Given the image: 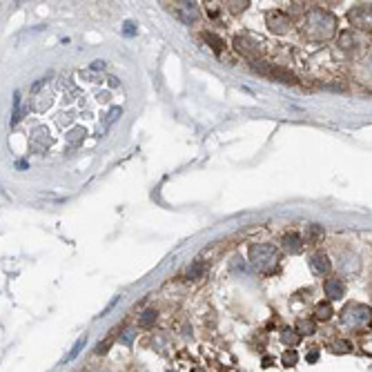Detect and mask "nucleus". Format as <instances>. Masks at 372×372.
<instances>
[{"label":"nucleus","instance_id":"20","mask_svg":"<svg viewBox=\"0 0 372 372\" xmlns=\"http://www.w3.org/2000/svg\"><path fill=\"white\" fill-rule=\"evenodd\" d=\"M203 38H205V43H210V45H212V49H214V52H216V53H221V49L225 47V45H223V40L218 38L216 34H205Z\"/></svg>","mask_w":372,"mask_h":372},{"label":"nucleus","instance_id":"27","mask_svg":"<svg viewBox=\"0 0 372 372\" xmlns=\"http://www.w3.org/2000/svg\"><path fill=\"white\" fill-rule=\"evenodd\" d=\"M310 237H312V239H321V237H323V230H321L319 225H310Z\"/></svg>","mask_w":372,"mask_h":372},{"label":"nucleus","instance_id":"26","mask_svg":"<svg viewBox=\"0 0 372 372\" xmlns=\"http://www.w3.org/2000/svg\"><path fill=\"white\" fill-rule=\"evenodd\" d=\"M308 363H317L319 361V348H317V345H314V348H310V352H308Z\"/></svg>","mask_w":372,"mask_h":372},{"label":"nucleus","instance_id":"5","mask_svg":"<svg viewBox=\"0 0 372 372\" xmlns=\"http://www.w3.org/2000/svg\"><path fill=\"white\" fill-rule=\"evenodd\" d=\"M266 23H267V29L274 31V34H285V31L290 29V18L285 14H281V11H270L266 16Z\"/></svg>","mask_w":372,"mask_h":372},{"label":"nucleus","instance_id":"17","mask_svg":"<svg viewBox=\"0 0 372 372\" xmlns=\"http://www.w3.org/2000/svg\"><path fill=\"white\" fill-rule=\"evenodd\" d=\"M140 328H152V325L156 323V312L154 310H147V312H143L140 314Z\"/></svg>","mask_w":372,"mask_h":372},{"label":"nucleus","instance_id":"14","mask_svg":"<svg viewBox=\"0 0 372 372\" xmlns=\"http://www.w3.org/2000/svg\"><path fill=\"white\" fill-rule=\"evenodd\" d=\"M203 274H205V263L201 261V259H196V261L189 266L187 276L189 279H194V281H198V279H203Z\"/></svg>","mask_w":372,"mask_h":372},{"label":"nucleus","instance_id":"16","mask_svg":"<svg viewBox=\"0 0 372 372\" xmlns=\"http://www.w3.org/2000/svg\"><path fill=\"white\" fill-rule=\"evenodd\" d=\"M296 361H299V354H296V350H288V352H283V357H281L283 368H294Z\"/></svg>","mask_w":372,"mask_h":372},{"label":"nucleus","instance_id":"2","mask_svg":"<svg viewBox=\"0 0 372 372\" xmlns=\"http://www.w3.org/2000/svg\"><path fill=\"white\" fill-rule=\"evenodd\" d=\"M334 27H337L334 16H330L328 11H323V9H314L312 14L308 16V31H310V36L317 40L330 38V36L334 34Z\"/></svg>","mask_w":372,"mask_h":372},{"label":"nucleus","instance_id":"11","mask_svg":"<svg viewBox=\"0 0 372 372\" xmlns=\"http://www.w3.org/2000/svg\"><path fill=\"white\" fill-rule=\"evenodd\" d=\"M52 143V138H49V132L47 127H36L34 130V136H31V147H34L36 152H43L45 147Z\"/></svg>","mask_w":372,"mask_h":372},{"label":"nucleus","instance_id":"19","mask_svg":"<svg viewBox=\"0 0 372 372\" xmlns=\"http://www.w3.org/2000/svg\"><path fill=\"white\" fill-rule=\"evenodd\" d=\"M247 5H250V0H227V7L232 14H241L243 9H247Z\"/></svg>","mask_w":372,"mask_h":372},{"label":"nucleus","instance_id":"1","mask_svg":"<svg viewBox=\"0 0 372 372\" xmlns=\"http://www.w3.org/2000/svg\"><path fill=\"white\" fill-rule=\"evenodd\" d=\"M250 259L263 274H274L276 266H279V250L274 245L261 243V245H254L250 250Z\"/></svg>","mask_w":372,"mask_h":372},{"label":"nucleus","instance_id":"4","mask_svg":"<svg viewBox=\"0 0 372 372\" xmlns=\"http://www.w3.org/2000/svg\"><path fill=\"white\" fill-rule=\"evenodd\" d=\"M263 65H266V63H263ZM254 69H256V72H261L263 76H270L272 80L283 82V85H296V82H299V78H296L292 72H288V69H283V67H276V65H266V67H259V65L254 63Z\"/></svg>","mask_w":372,"mask_h":372},{"label":"nucleus","instance_id":"29","mask_svg":"<svg viewBox=\"0 0 372 372\" xmlns=\"http://www.w3.org/2000/svg\"><path fill=\"white\" fill-rule=\"evenodd\" d=\"M134 34H136L134 23H125V36H134Z\"/></svg>","mask_w":372,"mask_h":372},{"label":"nucleus","instance_id":"22","mask_svg":"<svg viewBox=\"0 0 372 372\" xmlns=\"http://www.w3.org/2000/svg\"><path fill=\"white\" fill-rule=\"evenodd\" d=\"M121 114H123V109H121V107H111V111H109V114H107V121H105V127H103V132H105L107 127L111 125V123H116L118 118H121Z\"/></svg>","mask_w":372,"mask_h":372},{"label":"nucleus","instance_id":"9","mask_svg":"<svg viewBox=\"0 0 372 372\" xmlns=\"http://www.w3.org/2000/svg\"><path fill=\"white\" fill-rule=\"evenodd\" d=\"M350 23L354 29H370V11L366 9H352L350 11Z\"/></svg>","mask_w":372,"mask_h":372},{"label":"nucleus","instance_id":"12","mask_svg":"<svg viewBox=\"0 0 372 372\" xmlns=\"http://www.w3.org/2000/svg\"><path fill=\"white\" fill-rule=\"evenodd\" d=\"M332 303L330 301H321V303L314 305V319L317 321H328L332 317Z\"/></svg>","mask_w":372,"mask_h":372},{"label":"nucleus","instance_id":"18","mask_svg":"<svg viewBox=\"0 0 372 372\" xmlns=\"http://www.w3.org/2000/svg\"><path fill=\"white\" fill-rule=\"evenodd\" d=\"M82 138H85V130H82V127H76V130H72L67 134V143H69V145H78Z\"/></svg>","mask_w":372,"mask_h":372},{"label":"nucleus","instance_id":"21","mask_svg":"<svg viewBox=\"0 0 372 372\" xmlns=\"http://www.w3.org/2000/svg\"><path fill=\"white\" fill-rule=\"evenodd\" d=\"M85 343H87V337H80V339H78L76 343H74V348H72V352L67 354V361H74V359H76L78 354H80V350L85 348Z\"/></svg>","mask_w":372,"mask_h":372},{"label":"nucleus","instance_id":"8","mask_svg":"<svg viewBox=\"0 0 372 372\" xmlns=\"http://www.w3.org/2000/svg\"><path fill=\"white\" fill-rule=\"evenodd\" d=\"M310 270L317 276H323L325 272L330 270V259L323 254V252H317V254L310 256Z\"/></svg>","mask_w":372,"mask_h":372},{"label":"nucleus","instance_id":"25","mask_svg":"<svg viewBox=\"0 0 372 372\" xmlns=\"http://www.w3.org/2000/svg\"><path fill=\"white\" fill-rule=\"evenodd\" d=\"M109 345H111V339H105V341H101L96 345V354H105L107 350H109Z\"/></svg>","mask_w":372,"mask_h":372},{"label":"nucleus","instance_id":"6","mask_svg":"<svg viewBox=\"0 0 372 372\" xmlns=\"http://www.w3.org/2000/svg\"><path fill=\"white\" fill-rule=\"evenodd\" d=\"M323 290H325V296H328V301H339L345 296V285H343L341 279H328L323 285Z\"/></svg>","mask_w":372,"mask_h":372},{"label":"nucleus","instance_id":"3","mask_svg":"<svg viewBox=\"0 0 372 372\" xmlns=\"http://www.w3.org/2000/svg\"><path fill=\"white\" fill-rule=\"evenodd\" d=\"M341 323L350 330H363L370 325V305L352 303L343 310L341 314Z\"/></svg>","mask_w":372,"mask_h":372},{"label":"nucleus","instance_id":"32","mask_svg":"<svg viewBox=\"0 0 372 372\" xmlns=\"http://www.w3.org/2000/svg\"><path fill=\"white\" fill-rule=\"evenodd\" d=\"M16 2H18V5H20V2H23V0H16Z\"/></svg>","mask_w":372,"mask_h":372},{"label":"nucleus","instance_id":"28","mask_svg":"<svg viewBox=\"0 0 372 372\" xmlns=\"http://www.w3.org/2000/svg\"><path fill=\"white\" fill-rule=\"evenodd\" d=\"M134 337H136V332H134V330H125V334H123V337H121V341L130 345V343L134 341Z\"/></svg>","mask_w":372,"mask_h":372},{"label":"nucleus","instance_id":"31","mask_svg":"<svg viewBox=\"0 0 372 372\" xmlns=\"http://www.w3.org/2000/svg\"><path fill=\"white\" fill-rule=\"evenodd\" d=\"M272 363H274V359H272V357H266V359H263V366H272Z\"/></svg>","mask_w":372,"mask_h":372},{"label":"nucleus","instance_id":"30","mask_svg":"<svg viewBox=\"0 0 372 372\" xmlns=\"http://www.w3.org/2000/svg\"><path fill=\"white\" fill-rule=\"evenodd\" d=\"M103 67H105V63H103V60H96V63H92V69H89V72H103Z\"/></svg>","mask_w":372,"mask_h":372},{"label":"nucleus","instance_id":"23","mask_svg":"<svg viewBox=\"0 0 372 372\" xmlns=\"http://www.w3.org/2000/svg\"><path fill=\"white\" fill-rule=\"evenodd\" d=\"M332 350L337 354H343V352H348V350H352V345H350V341H343V339H339V341L332 343Z\"/></svg>","mask_w":372,"mask_h":372},{"label":"nucleus","instance_id":"15","mask_svg":"<svg viewBox=\"0 0 372 372\" xmlns=\"http://www.w3.org/2000/svg\"><path fill=\"white\" fill-rule=\"evenodd\" d=\"M314 330H317L314 319H301V321H296V332H301V334H314Z\"/></svg>","mask_w":372,"mask_h":372},{"label":"nucleus","instance_id":"13","mask_svg":"<svg viewBox=\"0 0 372 372\" xmlns=\"http://www.w3.org/2000/svg\"><path fill=\"white\" fill-rule=\"evenodd\" d=\"M281 341H283L285 345H299L301 334L296 332V330H292V328H285L283 332H281Z\"/></svg>","mask_w":372,"mask_h":372},{"label":"nucleus","instance_id":"24","mask_svg":"<svg viewBox=\"0 0 372 372\" xmlns=\"http://www.w3.org/2000/svg\"><path fill=\"white\" fill-rule=\"evenodd\" d=\"M18 121H20V94L16 92L14 94V114H11V125H16Z\"/></svg>","mask_w":372,"mask_h":372},{"label":"nucleus","instance_id":"7","mask_svg":"<svg viewBox=\"0 0 372 372\" xmlns=\"http://www.w3.org/2000/svg\"><path fill=\"white\" fill-rule=\"evenodd\" d=\"M234 45H237V49L243 53V56H247V58H254V56H259L261 53V45L259 43H252L247 36H239L237 40H234Z\"/></svg>","mask_w":372,"mask_h":372},{"label":"nucleus","instance_id":"10","mask_svg":"<svg viewBox=\"0 0 372 372\" xmlns=\"http://www.w3.org/2000/svg\"><path fill=\"white\" fill-rule=\"evenodd\" d=\"M281 245H283L285 252L296 254V252H301V247H303V241H301V237L296 232H288V234H283V239H281Z\"/></svg>","mask_w":372,"mask_h":372}]
</instances>
